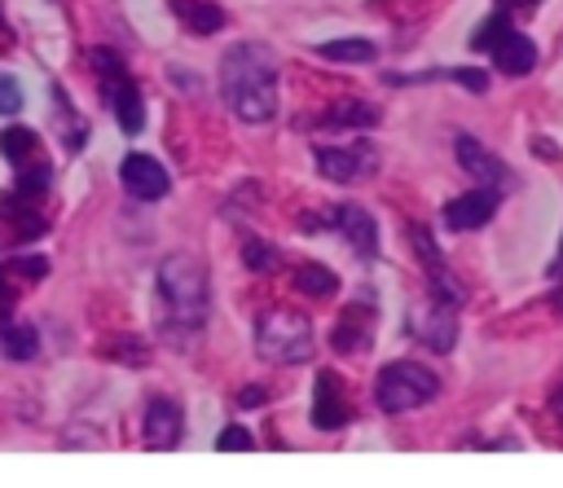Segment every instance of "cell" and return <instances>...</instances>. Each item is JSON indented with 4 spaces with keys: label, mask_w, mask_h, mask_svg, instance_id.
Masks as SVG:
<instances>
[{
    "label": "cell",
    "mask_w": 563,
    "mask_h": 488,
    "mask_svg": "<svg viewBox=\"0 0 563 488\" xmlns=\"http://www.w3.org/2000/svg\"><path fill=\"white\" fill-rule=\"evenodd\" d=\"M431 352H449L453 347V339H457V325H453V312H449V303H431V308H422V312H413V325H409Z\"/></svg>",
    "instance_id": "4fadbf2b"
},
{
    "label": "cell",
    "mask_w": 563,
    "mask_h": 488,
    "mask_svg": "<svg viewBox=\"0 0 563 488\" xmlns=\"http://www.w3.org/2000/svg\"><path fill=\"white\" fill-rule=\"evenodd\" d=\"M119 180H123V189H128L136 202H158V198H167V189H172L167 167H163L158 158H150V154H128V158L119 163Z\"/></svg>",
    "instance_id": "52a82bcc"
},
{
    "label": "cell",
    "mask_w": 563,
    "mask_h": 488,
    "mask_svg": "<svg viewBox=\"0 0 563 488\" xmlns=\"http://www.w3.org/2000/svg\"><path fill=\"white\" fill-rule=\"evenodd\" d=\"M550 409H554V413L563 418V391H554V396H550Z\"/></svg>",
    "instance_id": "1f68e13d"
},
{
    "label": "cell",
    "mask_w": 563,
    "mask_h": 488,
    "mask_svg": "<svg viewBox=\"0 0 563 488\" xmlns=\"http://www.w3.org/2000/svg\"><path fill=\"white\" fill-rule=\"evenodd\" d=\"M493 211H497V193L484 189V185H475V189H466V193H457V198L444 202V224L453 233H471V229H484L493 220Z\"/></svg>",
    "instance_id": "ba28073f"
},
{
    "label": "cell",
    "mask_w": 563,
    "mask_h": 488,
    "mask_svg": "<svg viewBox=\"0 0 563 488\" xmlns=\"http://www.w3.org/2000/svg\"><path fill=\"white\" fill-rule=\"evenodd\" d=\"M216 448H220V453H246V448H251V435H246L242 426H224V431L216 435Z\"/></svg>",
    "instance_id": "484cf974"
},
{
    "label": "cell",
    "mask_w": 563,
    "mask_h": 488,
    "mask_svg": "<svg viewBox=\"0 0 563 488\" xmlns=\"http://www.w3.org/2000/svg\"><path fill=\"white\" fill-rule=\"evenodd\" d=\"M18 110H22V88L13 75L0 70V114H18Z\"/></svg>",
    "instance_id": "d4e9b609"
},
{
    "label": "cell",
    "mask_w": 563,
    "mask_h": 488,
    "mask_svg": "<svg viewBox=\"0 0 563 488\" xmlns=\"http://www.w3.org/2000/svg\"><path fill=\"white\" fill-rule=\"evenodd\" d=\"M295 290H303V295H312V299H325V295L339 290V277H334L330 268H321V264H299V268H295Z\"/></svg>",
    "instance_id": "ac0fdd59"
},
{
    "label": "cell",
    "mask_w": 563,
    "mask_h": 488,
    "mask_svg": "<svg viewBox=\"0 0 563 488\" xmlns=\"http://www.w3.org/2000/svg\"><path fill=\"white\" fill-rule=\"evenodd\" d=\"M453 145H457V163H462V171H466L475 185H484V189H493V193H501V189L515 185V171H510L493 149H484L475 136L462 132Z\"/></svg>",
    "instance_id": "5b68a950"
},
{
    "label": "cell",
    "mask_w": 563,
    "mask_h": 488,
    "mask_svg": "<svg viewBox=\"0 0 563 488\" xmlns=\"http://www.w3.org/2000/svg\"><path fill=\"white\" fill-rule=\"evenodd\" d=\"M532 149H537L541 158H554V141H541V136H537V141H532Z\"/></svg>",
    "instance_id": "4316f807"
},
{
    "label": "cell",
    "mask_w": 563,
    "mask_h": 488,
    "mask_svg": "<svg viewBox=\"0 0 563 488\" xmlns=\"http://www.w3.org/2000/svg\"><path fill=\"white\" fill-rule=\"evenodd\" d=\"M506 31H510V26H506V9H497V13H493V18H488V22H484V26L471 35V48H493V44H497Z\"/></svg>",
    "instance_id": "cb8c5ba5"
},
{
    "label": "cell",
    "mask_w": 563,
    "mask_h": 488,
    "mask_svg": "<svg viewBox=\"0 0 563 488\" xmlns=\"http://www.w3.org/2000/svg\"><path fill=\"white\" fill-rule=\"evenodd\" d=\"M48 189H53V171H48L44 163L18 176V202H35V198H44Z\"/></svg>",
    "instance_id": "7402d4cb"
},
{
    "label": "cell",
    "mask_w": 563,
    "mask_h": 488,
    "mask_svg": "<svg viewBox=\"0 0 563 488\" xmlns=\"http://www.w3.org/2000/svg\"><path fill=\"white\" fill-rule=\"evenodd\" d=\"M0 347H4V356L9 361H35V352H40V334H35V325H26V321H0Z\"/></svg>",
    "instance_id": "9a60e30c"
},
{
    "label": "cell",
    "mask_w": 563,
    "mask_h": 488,
    "mask_svg": "<svg viewBox=\"0 0 563 488\" xmlns=\"http://www.w3.org/2000/svg\"><path fill=\"white\" fill-rule=\"evenodd\" d=\"M224 101L242 123H268L277 114V62L264 44H233L220 57Z\"/></svg>",
    "instance_id": "6da1fadb"
},
{
    "label": "cell",
    "mask_w": 563,
    "mask_h": 488,
    "mask_svg": "<svg viewBox=\"0 0 563 488\" xmlns=\"http://www.w3.org/2000/svg\"><path fill=\"white\" fill-rule=\"evenodd\" d=\"M550 303H554V312L563 317V286H554V290H550Z\"/></svg>",
    "instance_id": "f546056e"
},
{
    "label": "cell",
    "mask_w": 563,
    "mask_h": 488,
    "mask_svg": "<svg viewBox=\"0 0 563 488\" xmlns=\"http://www.w3.org/2000/svg\"><path fill=\"white\" fill-rule=\"evenodd\" d=\"M330 343H334L339 352H356V347H365V343H369V312H365L361 303H356V308H347V312L339 317V325H334Z\"/></svg>",
    "instance_id": "e0dca14e"
},
{
    "label": "cell",
    "mask_w": 563,
    "mask_h": 488,
    "mask_svg": "<svg viewBox=\"0 0 563 488\" xmlns=\"http://www.w3.org/2000/svg\"><path fill=\"white\" fill-rule=\"evenodd\" d=\"M101 84H106V97H110V106H114L119 127H123L128 136H136V132L145 127V101H141V88L128 79V70L114 75V79H101Z\"/></svg>",
    "instance_id": "7c38bea8"
},
{
    "label": "cell",
    "mask_w": 563,
    "mask_h": 488,
    "mask_svg": "<svg viewBox=\"0 0 563 488\" xmlns=\"http://www.w3.org/2000/svg\"><path fill=\"white\" fill-rule=\"evenodd\" d=\"M158 325L185 343L207 325V308H211V290H207V268L202 259L176 251L158 264Z\"/></svg>",
    "instance_id": "7a4b0ae2"
},
{
    "label": "cell",
    "mask_w": 563,
    "mask_h": 488,
    "mask_svg": "<svg viewBox=\"0 0 563 488\" xmlns=\"http://www.w3.org/2000/svg\"><path fill=\"white\" fill-rule=\"evenodd\" d=\"M347 418H352V409H347V400H343V378L330 374V369H321V374H317V400H312V426L339 431Z\"/></svg>",
    "instance_id": "8fae6325"
},
{
    "label": "cell",
    "mask_w": 563,
    "mask_h": 488,
    "mask_svg": "<svg viewBox=\"0 0 563 488\" xmlns=\"http://www.w3.org/2000/svg\"><path fill=\"white\" fill-rule=\"evenodd\" d=\"M321 57H330V62H374V44L369 40H361V35H352V40H330V44H321L317 48Z\"/></svg>",
    "instance_id": "44dd1931"
},
{
    "label": "cell",
    "mask_w": 563,
    "mask_h": 488,
    "mask_svg": "<svg viewBox=\"0 0 563 488\" xmlns=\"http://www.w3.org/2000/svg\"><path fill=\"white\" fill-rule=\"evenodd\" d=\"M493 62L501 75H528L537 66V44L519 31H506L497 44H493Z\"/></svg>",
    "instance_id": "5bb4252c"
},
{
    "label": "cell",
    "mask_w": 563,
    "mask_h": 488,
    "mask_svg": "<svg viewBox=\"0 0 563 488\" xmlns=\"http://www.w3.org/2000/svg\"><path fill=\"white\" fill-rule=\"evenodd\" d=\"M330 229H339V233L352 242V251H356L361 259H374V255H378V229H374V220H369L365 207H356V202L334 207V211H330Z\"/></svg>",
    "instance_id": "9c48e42d"
},
{
    "label": "cell",
    "mask_w": 563,
    "mask_h": 488,
    "mask_svg": "<svg viewBox=\"0 0 563 488\" xmlns=\"http://www.w3.org/2000/svg\"><path fill=\"white\" fill-rule=\"evenodd\" d=\"M238 400H242V404H260V400H264V391H260V387H246Z\"/></svg>",
    "instance_id": "83f0119b"
},
{
    "label": "cell",
    "mask_w": 563,
    "mask_h": 488,
    "mask_svg": "<svg viewBox=\"0 0 563 488\" xmlns=\"http://www.w3.org/2000/svg\"><path fill=\"white\" fill-rule=\"evenodd\" d=\"M35 145H40V136H35L31 127H22V123L0 127V154H4L9 163H26V158L35 154Z\"/></svg>",
    "instance_id": "ffe728a7"
},
{
    "label": "cell",
    "mask_w": 563,
    "mask_h": 488,
    "mask_svg": "<svg viewBox=\"0 0 563 488\" xmlns=\"http://www.w3.org/2000/svg\"><path fill=\"white\" fill-rule=\"evenodd\" d=\"M440 396V378L418 365V361H391L383 365L378 382H374V400L383 413H409V409H422Z\"/></svg>",
    "instance_id": "277c9868"
},
{
    "label": "cell",
    "mask_w": 563,
    "mask_h": 488,
    "mask_svg": "<svg viewBox=\"0 0 563 488\" xmlns=\"http://www.w3.org/2000/svg\"><path fill=\"white\" fill-rule=\"evenodd\" d=\"M242 259H246V268H255V273H273L282 259H277V246H268V242H246L242 246Z\"/></svg>",
    "instance_id": "603a6c76"
},
{
    "label": "cell",
    "mask_w": 563,
    "mask_h": 488,
    "mask_svg": "<svg viewBox=\"0 0 563 488\" xmlns=\"http://www.w3.org/2000/svg\"><path fill=\"white\" fill-rule=\"evenodd\" d=\"M321 123H325V127H374L378 114H374V106H365V101H339Z\"/></svg>",
    "instance_id": "d6986e66"
},
{
    "label": "cell",
    "mask_w": 563,
    "mask_h": 488,
    "mask_svg": "<svg viewBox=\"0 0 563 488\" xmlns=\"http://www.w3.org/2000/svg\"><path fill=\"white\" fill-rule=\"evenodd\" d=\"M172 9H176V18H180L194 35H216V31L224 26V13H220L211 0H172Z\"/></svg>",
    "instance_id": "2e32d148"
},
{
    "label": "cell",
    "mask_w": 563,
    "mask_h": 488,
    "mask_svg": "<svg viewBox=\"0 0 563 488\" xmlns=\"http://www.w3.org/2000/svg\"><path fill=\"white\" fill-rule=\"evenodd\" d=\"M317 347L312 339V321L290 312V308H273V312H260L255 321V352L264 361H277V365H299L308 361Z\"/></svg>",
    "instance_id": "3957f363"
},
{
    "label": "cell",
    "mask_w": 563,
    "mask_h": 488,
    "mask_svg": "<svg viewBox=\"0 0 563 488\" xmlns=\"http://www.w3.org/2000/svg\"><path fill=\"white\" fill-rule=\"evenodd\" d=\"M510 4H523V9H528V4H537V0H510Z\"/></svg>",
    "instance_id": "d6a6232c"
},
{
    "label": "cell",
    "mask_w": 563,
    "mask_h": 488,
    "mask_svg": "<svg viewBox=\"0 0 563 488\" xmlns=\"http://www.w3.org/2000/svg\"><path fill=\"white\" fill-rule=\"evenodd\" d=\"M9 299H13V290H9L4 277H0V321H4V312H9Z\"/></svg>",
    "instance_id": "f1b7e54d"
},
{
    "label": "cell",
    "mask_w": 563,
    "mask_h": 488,
    "mask_svg": "<svg viewBox=\"0 0 563 488\" xmlns=\"http://www.w3.org/2000/svg\"><path fill=\"white\" fill-rule=\"evenodd\" d=\"M378 167V154L369 145H321L317 149V171L334 185H352Z\"/></svg>",
    "instance_id": "8992f818"
},
{
    "label": "cell",
    "mask_w": 563,
    "mask_h": 488,
    "mask_svg": "<svg viewBox=\"0 0 563 488\" xmlns=\"http://www.w3.org/2000/svg\"><path fill=\"white\" fill-rule=\"evenodd\" d=\"M180 431H185V413L172 396H154L145 404V444L150 448H176L180 444Z\"/></svg>",
    "instance_id": "30bf717a"
},
{
    "label": "cell",
    "mask_w": 563,
    "mask_h": 488,
    "mask_svg": "<svg viewBox=\"0 0 563 488\" xmlns=\"http://www.w3.org/2000/svg\"><path fill=\"white\" fill-rule=\"evenodd\" d=\"M550 277H563V242H559V255H554V264H550Z\"/></svg>",
    "instance_id": "4dcf8cb0"
}]
</instances>
